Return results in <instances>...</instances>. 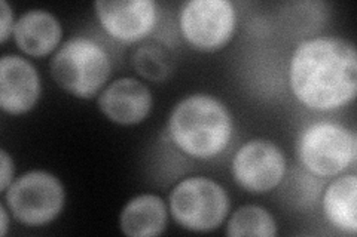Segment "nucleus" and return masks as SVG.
Listing matches in <instances>:
<instances>
[{"instance_id":"obj_8","label":"nucleus","mask_w":357,"mask_h":237,"mask_svg":"<svg viewBox=\"0 0 357 237\" xmlns=\"http://www.w3.org/2000/svg\"><path fill=\"white\" fill-rule=\"evenodd\" d=\"M231 169L241 188L253 195H264L283 181L286 159L277 144L258 138L240 147Z\"/></svg>"},{"instance_id":"obj_7","label":"nucleus","mask_w":357,"mask_h":237,"mask_svg":"<svg viewBox=\"0 0 357 237\" xmlns=\"http://www.w3.org/2000/svg\"><path fill=\"white\" fill-rule=\"evenodd\" d=\"M178 24L194 49L216 52L225 48L234 36L236 8L229 0H191L183 5Z\"/></svg>"},{"instance_id":"obj_10","label":"nucleus","mask_w":357,"mask_h":237,"mask_svg":"<svg viewBox=\"0 0 357 237\" xmlns=\"http://www.w3.org/2000/svg\"><path fill=\"white\" fill-rule=\"evenodd\" d=\"M42 92L36 67L18 55L0 58V107L10 116L26 115Z\"/></svg>"},{"instance_id":"obj_18","label":"nucleus","mask_w":357,"mask_h":237,"mask_svg":"<svg viewBox=\"0 0 357 237\" xmlns=\"http://www.w3.org/2000/svg\"><path fill=\"white\" fill-rule=\"evenodd\" d=\"M14 161L6 150H0V190L6 191L14 179Z\"/></svg>"},{"instance_id":"obj_13","label":"nucleus","mask_w":357,"mask_h":237,"mask_svg":"<svg viewBox=\"0 0 357 237\" xmlns=\"http://www.w3.org/2000/svg\"><path fill=\"white\" fill-rule=\"evenodd\" d=\"M165 202L155 195L132 197L119 217V227L128 237H156L167 227Z\"/></svg>"},{"instance_id":"obj_9","label":"nucleus","mask_w":357,"mask_h":237,"mask_svg":"<svg viewBox=\"0 0 357 237\" xmlns=\"http://www.w3.org/2000/svg\"><path fill=\"white\" fill-rule=\"evenodd\" d=\"M100 26L122 43H136L149 36L158 21V9L151 0H98L94 3Z\"/></svg>"},{"instance_id":"obj_17","label":"nucleus","mask_w":357,"mask_h":237,"mask_svg":"<svg viewBox=\"0 0 357 237\" xmlns=\"http://www.w3.org/2000/svg\"><path fill=\"white\" fill-rule=\"evenodd\" d=\"M14 27V10L8 5V2L2 0L0 2V42L5 43L9 39V36L13 35Z\"/></svg>"},{"instance_id":"obj_5","label":"nucleus","mask_w":357,"mask_h":237,"mask_svg":"<svg viewBox=\"0 0 357 237\" xmlns=\"http://www.w3.org/2000/svg\"><path fill=\"white\" fill-rule=\"evenodd\" d=\"M296 153L310 174L335 177L356 162L357 137L338 123L317 122L301 132Z\"/></svg>"},{"instance_id":"obj_2","label":"nucleus","mask_w":357,"mask_h":237,"mask_svg":"<svg viewBox=\"0 0 357 237\" xmlns=\"http://www.w3.org/2000/svg\"><path fill=\"white\" fill-rule=\"evenodd\" d=\"M234 122L228 107L207 94L183 98L170 115L169 133L173 144L198 161L218 157L231 142Z\"/></svg>"},{"instance_id":"obj_16","label":"nucleus","mask_w":357,"mask_h":237,"mask_svg":"<svg viewBox=\"0 0 357 237\" xmlns=\"http://www.w3.org/2000/svg\"><path fill=\"white\" fill-rule=\"evenodd\" d=\"M132 67L148 81L162 82L173 70V58L161 44H144L134 52Z\"/></svg>"},{"instance_id":"obj_19","label":"nucleus","mask_w":357,"mask_h":237,"mask_svg":"<svg viewBox=\"0 0 357 237\" xmlns=\"http://www.w3.org/2000/svg\"><path fill=\"white\" fill-rule=\"evenodd\" d=\"M8 211H9L8 206H5V205L0 206V220H2V222H0V234H2V236H6L8 229H9Z\"/></svg>"},{"instance_id":"obj_15","label":"nucleus","mask_w":357,"mask_h":237,"mask_svg":"<svg viewBox=\"0 0 357 237\" xmlns=\"http://www.w3.org/2000/svg\"><path fill=\"white\" fill-rule=\"evenodd\" d=\"M275 234V220L265 208L256 205L238 208L227 224V236L229 237H273Z\"/></svg>"},{"instance_id":"obj_11","label":"nucleus","mask_w":357,"mask_h":237,"mask_svg":"<svg viewBox=\"0 0 357 237\" xmlns=\"http://www.w3.org/2000/svg\"><path fill=\"white\" fill-rule=\"evenodd\" d=\"M98 108L116 125H137L149 116L152 94L137 79L121 77L109 83L98 95Z\"/></svg>"},{"instance_id":"obj_6","label":"nucleus","mask_w":357,"mask_h":237,"mask_svg":"<svg viewBox=\"0 0 357 237\" xmlns=\"http://www.w3.org/2000/svg\"><path fill=\"white\" fill-rule=\"evenodd\" d=\"M5 202L18 222L27 227H40L60 215L66 193L55 175L47 171H30L8 187Z\"/></svg>"},{"instance_id":"obj_14","label":"nucleus","mask_w":357,"mask_h":237,"mask_svg":"<svg viewBox=\"0 0 357 237\" xmlns=\"http://www.w3.org/2000/svg\"><path fill=\"white\" fill-rule=\"evenodd\" d=\"M357 177L345 174L332 181L323 195V212L335 229L354 236L357 233Z\"/></svg>"},{"instance_id":"obj_4","label":"nucleus","mask_w":357,"mask_h":237,"mask_svg":"<svg viewBox=\"0 0 357 237\" xmlns=\"http://www.w3.org/2000/svg\"><path fill=\"white\" fill-rule=\"evenodd\" d=\"M170 213L182 229L206 233L216 230L229 212V196L207 177H191L174 186L169 197Z\"/></svg>"},{"instance_id":"obj_12","label":"nucleus","mask_w":357,"mask_h":237,"mask_svg":"<svg viewBox=\"0 0 357 237\" xmlns=\"http://www.w3.org/2000/svg\"><path fill=\"white\" fill-rule=\"evenodd\" d=\"M13 36L21 52L42 58L59 48L63 39V27L48 10L30 9L15 22Z\"/></svg>"},{"instance_id":"obj_1","label":"nucleus","mask_w":357,"mask_h":237,"mask_svg":"<svg viewBox=\"0 0 357 237\" xmlns=\"http://www.w3.org/2000/svg\"><path fill=\"white\" fill-rule=\"evenodd\" d=\"M289 83L301 104L332 111L351 103L357 92V54L341 38L301 42L289 64Z\"/></svg>"},{"instance_id":"obj_3","label":"nucleus","mask_w":357,"mask_h":237,"mask_svg":"<svg viewBox=\"0 0 357 237\" xmlns=\"http://www.w3.org/2000/svg\"><path fill=\"white\" fill-rule=\"evenodd\" d=\"M50 69L55 83L66 92L81 99H91L109 81L112 60L96 40L76 36L55 52Z\"/></svg>"}]
</instances>
